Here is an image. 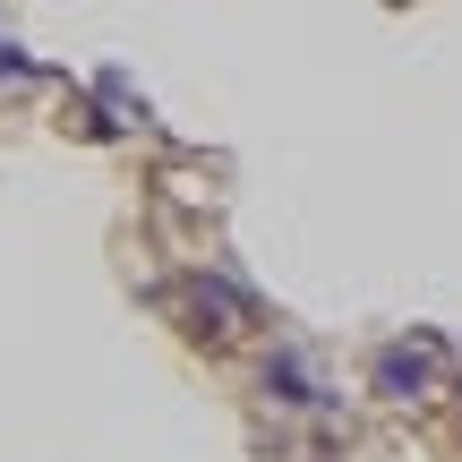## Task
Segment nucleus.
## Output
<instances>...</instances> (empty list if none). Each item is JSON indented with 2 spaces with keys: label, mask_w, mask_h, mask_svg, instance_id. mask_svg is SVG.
Instances as JSON below:
<instances>
[{
  "label": "nucleus",
  "mask_w": 462,
  "mask_h": 462,
  "mask_svg": "<svg viewBox=\"0 0 462 462\" xmlns=\"http://www.w3.org/2000/svg\"><path fill=\"white\" fill-rule=\"evenodd\" d=\"M420 385H429V360H420L411 343H385V351H377V394H394V402H411Z\"/></svg>",
  "instance_id": "f257e3e1"
},
{
  "label": "nucleus",
  "mask_w": 462,
  "mask_h": 462,
  "mask_svg": "<svg viewBox=\"0 0 462 462\" xmlns=\"http://www.w3.org/2000/svg\"><path fill=\"white\" fill-rule=\"evenodd\" d=\"M265 385H274V402H334V394H317V385H309V368H300L291 351L265 360Z\"/></svg>",
  "instance_id": "f03ea898"
}]
</instances>
